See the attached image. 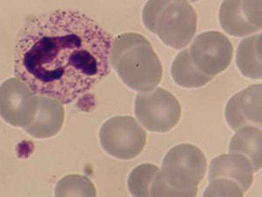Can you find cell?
Returning <instances> with one entry per match:
<instances>
[{
    "instance_id": "1",
    "label": "cell",
    "mask_w": 262,
    "mask_h": 197,
    "mask_svg": "<svg viewBox=\"0 0 262 197\" xmlns=\"http://www.w3.org/2000/svg\"><path fill=\"white\" fill-rule=\"evenodd\" d=\"M112 37L75 10L28 18L18 33L14 74L33 92L69 105L111 74Z\"/></svg>"
},
{
    "instance_id": "2",
    "label": "cell",
    "mask_w": 262,
    "mask_h": 197,
    "mask_svg": "<svg viewBox=\"0 0 262 197\" xmlns=\"http://www.w3.org/2000/svg\"><path fill=\"white\" fill-rule=\"evenodd\" d=\"M111 64L126 86L139 92L154 90L163 76L158 54L138 33H122L112 40Z\"/></svg>"
},
{
    "instance_id": "3",
    "label": "cell",
    "mask_w": 262,
    "mask_h": 197,
    "mask_svg": "<svg viewBox=\"0 0 262 197\" xmlns=\"http://www.w3.org/2000/svg\"><path fill=\"white\" fill-rule=\"evenodd\" d=\"M142 18L149 32L178 50L189 45L196 32V12L188 0H149Z\"/></svg>"
},
{
    "instance_id": "4",
    "label": "cell",
    "mask_w": 262,
    "mask_h": 197,
    "mask_svg": "<svg viewBox=\"0 0 262 197\" xmlns=\"http://www.w3.org/2000/svg\"><path fill=\"white\" fill-rule=\"evenodd\" d=\"M206 167V157L200 148L191 144H181L167 152L160 172L178 196H196Z\"/></svg>"
},
{
    "instance_id": "5",
    "label": "cell",
    "mask_w": 262,
    "mask_h": 197,
    "mask_svg": "<svg viewBox=\"0 0 262 197\" xmlns=\"http://www.w3.org/2000/svg\"><path fill=\"white\" fill-rule=\"evenodd\" d=\"M99 137L107 154L124 161L139 155L146 145V132L132 116H118L107 120L100 129Z\"/></svg>"
},
{
    "instance_id": "6",
    "label": "cell",
    "mask_w": 262,
    "mask_h": 197,
    "mask_svg": "<svg viewBox=\"0 0 262 197\" xmlns=\"http://www.w3.org/2000/svg\"><path fill=\"white\" fill-rule=\"evenodd\" d=\"M135 114L148 131L163 133L178 125L181 116V106L171 93L158 88L137 95Z\"/></svg>"
},
{
    "instance_id": "7",
    "label": "cell",
    "mask_w": 262,
    "mask_h": 197,
    "mask_svg": "<svg viewBox=\"0 0 262 197\" xmlns=\"http://www.w3.org/2000/svg\"><path fill=\"white\" fill-rule=\"evenodd\" d=\"M18 78H11L1 84L0 111L4 121L15 127L30 125L39 106V96Z\"/></svg>"
},
{
    "instance_id": "8",
    "label": "cell",
    "mask_w": 262,
    "mask_h": 197,
    "mask_svg": "<svg viewBox=\"0 0 262 197\" xmlns=\"http://www.w3.org/2000/svg\"><path fill=\"white\" fill-rule=\"evenodd\" d=\"M190 53L196 68L214 77L228 68L233 49L227 36L217 31H210L196 36Z\"/></svg>"
},
{
    "instance_id": "9",
    "label": "cell",
    "mask_w": 262,
    "mask_h": 197,
    "mask_svg": "<svg viewBox=\"0 0 262 197\" xmlns=\"http://www.w3.org/2000/svg\"><path fill=\"white\" fill-rule=\"evenodd\" d=\"M225 116L230 127H262V84H253L237 93L227 103Z\"/></svg>"
},
{
    "instance_id": "10",
    "label": "cell",
    "mask_w": 262,
    "mask_h": 197,
    "mask_svg": "<svg viewBox=\"0 0 262 197\" xmlns=\"http://www.w3.org/2000/svg\"><path fill=\"white\" fill-rule=\"evenodd\" d=\"M253 172L249 159L242 154L230 152V154H222L212 160L209 181L219 178L230 180L241 186L246 193L253 183Z\"/></svg>"
},
{
    "instance_id": "11",
    "label": "cell",
    "mask_w": 262,
    "mask_h": 197,
    "mask_svg": "<svg viewBox=\"0 0 262 197\" xmlns=\"http://www.w3.org/2000/svg\"><path fill=\"white\" fill-rule=\"evenodd\" d=\"M64 119L65 111L60 102L39 95V106L35 117L24 130L37 139L53 137L62 128Z\"/></svg>"
},
{
    "instance_id": "12",
    "label": "cell",
    "mask_w": 262,
    "mask_h": 197,
    "mask_svg": "<svg viewBox=\"0 0 262 197\" xmlns=\"http://www.w3.org/2000/svg\"><path fill=\"white\" fill-rule=\"evenodd\" d=\"M229 152L250 160L254 172L262 168V131L255 126H244L237 131L230 142Z\"/></svg>"
},
{
    "instance_id": "13",
    "label": "cell",
    "mask_w": 262,
    "mask_h": 197,
    "mask_svg": "<svg viewBox=\"0 0 262 197\" xmlns=\"http://www.w3.org/2000/svg\"><path fill=\"white\" fill-rule=\"evenodd\" d=\"M173 80L183 88H200L205 86L214 77L204 74L196 68L191 59L190 49L180 52L173 61L170 69Z\"/></svg>"
},
{
    "instance_id": "14",
    "label": "cell",
    "mask_w": 262,
    "mask_h": 197,
    "mask_svg": "<svg viewBox=\"0 0 262 197\" xmlns=\"http://www.w3.org/2000/svg\"><path fill=\"white\" fill-rule=\"evenodd\" d=\"M243 0H224L220 9V23L223 30L236 37L250 35L259 31L249 23L242 10Z\"/></svg>"
},
{
    "instance_id": "15",
    "label": "cell",
    "mask_w": 262,
    "mask_h": 197,
    "mask_svg": "<svg viewBox=\"0 0 262 197\" xmlns=\"http://www.w3.org/2000/svg\"><path fill=\"white\" fill-rule=\"evenodd\" d=\"M256 36L243 40L236 53V64L242 75L250 79H262V62L255 50Z\"/></svg>"
},
{
    "instance_id": "16",
    "label": "cell",
    "mask_w": 262,
    "mask_h": 197,
    "mask_svg": "<svg viewBox=\"0 0 262 197\" xmlns=\"http://www.w3.org/2000/svg\"><path fill=\"white\" fill-rule=\"evenodd\" d=\"M159 173L160 169L155 165L138 166L128 175V191L133 196H150L152 186Z\"/></svg>"
},
{
    "instance_id": "17",
    "label": "cell",
    "mask_w": 262,
    "mask_h": 197,
    "mask_svg": "<svg viewBox=\"0 0 262 197\" xmlns=\"http://www.w3.org/2000/svg\"><path fill=\"white\" fill-rule=\"evenodd\" d=\"M54 194L55 196H96V190L88 177L70 174L57 183Z\"/></svg>"
},
{
    "instance_id": "18",
    "label": "cell",
    "mask_w": 262,
    "mask_h": 197,
    "mask_svg": "<svg viewBox=\"0 0 262 197\" xmlns=\"http://www.w3.org/2000/svg\"><path fill=\"white\" fill-rule=\"evenodd\" d=\"M242 187L230 180L219 178L209 181L204 196H243Z\"/></svg>"
},
{
    "instance_id": "19",
    "label": "cell",
    "mask_w": 262,
    "mask_h": 197,
    "mask_svg": "<svg viewBox=\"0 0 262 197\" xmlns=\"http://www.w3.org/2000/svg\"><path fill=\"white\" fill-rule=\"evenodd\" d=\"M242 10L249 23L257 27L259 30L261 29L262 0H243Z\"/></svg>"
},
{
    "instance_id": "20",
    "label": "cell",
    "mask_w": 262,
    "mask_h": 197,
    "mask_svg": "<svg viewBox=\"0 0 262 197\" xmlns=\"http://www.w3.org/2000/svg\"><path fill=\"white\" fill-rule=\"evenodd\" d=\"M255 50L256 54L262 62V33L259 35H256L255 39Z\"/></svg>"
},
{
    "instance_id": "21",
    "label": "cell",
    "mask_w": 262,
    "mask_h": 197,
    "mask_svg": "<svg viewBox=\"0 0 262 197\" xmlns=\"http://www.w3.org/2000/svg\"><path fill=\"white\" fill-rule=\"evenodd\" d=\"M190 2H196V1H199V0H189Z\"/></svg>"
}]
</instances>
